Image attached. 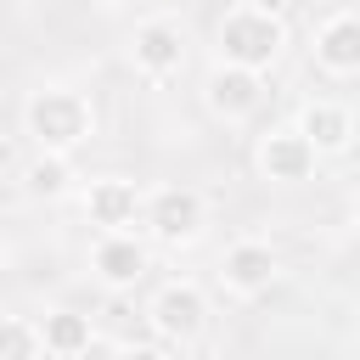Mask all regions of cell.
<instances>
[{"label":"cell","mask_w":360,"mask_h":360,"mask_svg":"<svg viewBox=\"0 0 360 360\" xmlns=\"http://www.w3.org/2000/svg\"><path fill=\"white\" fill-rule=\"evenodd\" d=\"M34 332H39L45 360H79V354H90V343H96V321H90L84 309H68V304L45 309V315L34 321Z\"/></svg>","instance_id":"4fadbf2b"},{"label":"cell","mask_w":360,"mask_h":360,"mask_svg":"<svg viewBox=\"0 0 360 360\" xmlns=\"http://www.w3.org/2000/svg\"><path fill=\"white\" fill-rule=\"evenodd\" d=\"M22 191L34 202H62L79 191V174H73V158H56V152H34L22 163Z\"/></svg>","instance_id":"5bb4252c"},{"label":"cell","mask_w":360,"mask_h":360,"mask_svg":"<svg viewBox=\"0 0 360 360\" xmlns=\"http://www.w3.org/2000/svg\"><path fill=\"white\" fill-rule=\"evenodd\" d=\"M253 169H259V180H270V186H304V180H315L321 158H315V146L298 135V124H270V129L259 135V146H253Z\"/></svg>","instance_id":"ba28073f"},{"label":"cell","mask_w":360,"mask_h":360,"mask_svg":"<svg viewBox=\"0 0 360 360\" xmlns=\"http://www.w3.org/2000/svg\"><path fill=\"white\" fill-rule=\"evenodd\" d=\"M84 264H90L96 287H107V292H135V287L152 276V248H146L135 231H101V236L90 242Z\"/></svg>","instance_id":"8992f818"},{"label":"cell","mask_w":360,"mask_h":360,"mask_svg":"<svg viewBox=\"0 0 360 360\" xmlns=\"http://www.w3.org/2000/svg\"><path fill=\"white\" fill-rule=\"evenodd\" d=\"M141 225L163 248H191L208 231V197L197 186H152L146 208H141Z\"/></svg>","instance_id":"277c9868"},{"label":"cell","mask_w":360,"mask_h":360,"mask_svg":"<svg viewBox=\"0 0 360 360\" xmlns=\"http://www.w3.org/2000/svg\"><path fill=\"white\" fill-rule=\"evenodd\" d=\"M22 135L34 141V152L73 158V152L90 146V135H96V107H90V96L73 90V84H39V90H28V101H22Z\"/></svg>","instance_id":"6da1fadb"},{"label":"cell","mask_w":360,"mask_h":360,"mask_svg":"<svg viewBox=\"0 0 360 360\" xmlns=\"http://www.w3.org/2000/svg\"><path fill=\"white\" fill-rule=\"evenodd\" d=\"M202 107H208L219 124H248V118L264 107V73H242V68L214 62L208 79H202Z\"/></svg>","instance_id":"30bf717a"},{"label":"cell","mask_w":360,"mask_h":360,"mask_svg":"<svg viewBox=\"0 0 360 360\" xmlns=\"http://www.w3.org/2000/svg\"><path fill=\"white\" fill-rule=\"evenodd\" d=\"M315 68L326 73V79H354L360 73V17L349 11V6H338V11H326L321 22H315Z\"/></svg>","instance_id":"8fae6325"},{"label":"cell","mask_w":360,"mask_h":360,"mask_svg":"<svg viewBox=\"0 0 360 360\" xmlns=\"http://www.w3.org/2000/svg\"><path fill=\"white\" fill-rule=\"evenodd\" d=\"M129 62H135V73L152 79V84L174 79V73L186 68V28H180V17H169V11L141 17L135 34H129Z\"/></svg>","instance_id":"52a82bcc"},{"label":"cell","mask_w":360,"mask_h":360,"mask_svg":"<svg viewBox=\"0 0 360 360\" xmlns=\"http://www.w3.org/2000/svg\"><path fill=\"white\" fill-rule=\"evenodd\" d=\"M0 360H45L28 315H0Z\"/></svg>","instance_id":"9a60e30c"},{"label":"cell","mask_w":360,"mask_h":360,"mask_svg":"<svg viewBox=\"0 0 360 360\" xmlns=\"http://www.w3.org/2000/svg\"><path fill=\"white\" fill-rule=\"evenodd\" d=\"M180 360H225V354H219V349H208V343H186V349H180Z\"/></svg>","instance_id":"e0dca14e"},{"label":"cell","mask_w":360,"mask_h":360,"mask_svg":"<svg viewBox=\"0 0 360 360\" xmlns=\"http://www.w3.org/2000/svg\"><path fill=\"white\" fill-rule=\"evenodd\" d=\"M118 360H169V349L163 343H124Z\"/></svg>","instance_id":"2e32d148"},{"label":"cell","mask_w":360,"mask_h":360,"mask_svg":"<svg viewBox=\"0 0 360 360\" xmlns=\"http://www.w3.org/2000/svg\"><path fill=\"white\" fill-rule=\"evenodd\" d=\"M298 135L315 146V158H343L349 146H354V112L343 107V101H326V96H315V101H304L298 107Z\"/></svg>","instance_id":"7c38bea8"},{"label":"cell","mask_w":360,"mask_h":360,"mask_svg":"<svg viewBox=\"0 0 360 360\" xmlns=\"http://www.w3.org/2000/svg\"><path fill=\"white\" fill-rule=\"evenodd\" d=\"M287 51V22L270 6H225L214 22V62L242 73H270Z\"/></svg>","instance_id":"7a4b0ae2"},{"label":"cell","mask_w":360,"mask_h":360,"mask_svg":"<svg viewBox=\"0 0 360 360\" xmlns=\"http://www.w3.org/2000/svg\"><path fill=\"white\" fill-rule=\"evenodd\" d=\"M276 276H281V253L264 242V236H236L225 253H219V264H214V281H219V292L225 298H264L270 287H276Z\"/></svg>","instance_id":"5b68a950"},{"label":"cell","mask_w":360,"mask_h":360,"mask_svg":"<svg viewBox=\"0 0 360 360\" xmlns=\"http://www.w3.org/2000/svg\"><path fill=\"white\" fill-rule=\"evenodd\" d=\"M79 208L96 231H129L141 225V208H146V186L124 180V174H96L84 191H79Z\"/></svg>","instance_id":"9c48e42d"},{"label":"cell","mask_w":360,"mask_h":360,"mask_svg":"<svg viewBox=\"0 0 360 360\" xmlns=\"http://www.w3.org/2000/svg\"><path fill=\"white\" fill-rule=\"evenodd\" d=\"M146 326L158 332V343H174V349L202 343V338H208V292H202L197 281H186V276L163 281V287L146 298Z\"/></svg>","instance_id":"3957f363"},{"label":"cell","mask_w":360,"mask_h":360,"mask_svg":"<svg viewBox=\"0 0 360 360\" xmlns=\"http://www.w3.org/2000/svg\"><path fill=\"white\" fill-rule=\"evenodd\" d=\"M0 248H6V219H0Z\"/></svg>","instance_id":"ac0fdd59"},{"label":"cell","mask_w":360,"mask_h":360,"mask_svg":"<svg viewBox=\"0 0 360 360\" xmlns=\"http://www.w3.org/2000/svg\"><path fill=\"white\" fill-rule=\"evenodd\" d=\"M96 6H124V0H96Z\"/></svg>","instance_id":"d6986e66"}]
</instances>
